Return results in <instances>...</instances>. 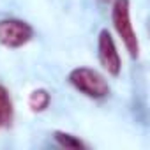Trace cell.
I'll return each instance as SVG.
<instances>
[{
    "mask_svg": "<svg viewBox=\"0 0 150 150\" xmlns=\"http://www.w3.org/2000/svg\"><path fill=\"white\" fill-rule=\"evenodd\" d=\"M69 83L80 90L81 94H85L87 97L92 99H101L106 97L110 94V87L106 83V80L94 69L88 67H76L69 72Z\"/></svg>",
    "mask_w": 150,
    "mask_h": 150,
    "instance_id": "cell-1",
    "label": "cell"
},
{
    "mask_svg": "<svg viewBox=\"0 0 150 150\" xmlns=\"http://www.w3.org/2000/svg\"><path fill=\"white\" fill-rule=\"evenodd\" d=\"M111 20H113V27H115L117 34L120 35V39L124 41L129 55L132 58H138L139 42H138V37H136V34L132 30V23H131L129 0H115L113 9H111Z\"/></svg>",
    "mask_w": 150,
    "mask_h": 150,
    "instance_id": "cell-2",
    "label": "cell"
},
{
    "mask_svg": "<svg viewBox=\"0 0 150 150\" xmlns=\"http://www.w3.org/2000/svg\"><path fill=\"white\" fill-rule=\"evenodd\" d=\"M32 39V27L21 20L0 21V42L7 48H20Z\"/></svg>",
    "mask_w": 150,
    "mask_h": 150,
    "instance_id": "cell-3",
    "label": "cell"
},
{
    "mask_svg": "<svg viewBox=\"0 0 150 150\" xmlns=\"http://www.w3.org/2000/svg\"><path fill=\"white\" fill-rule=\"evenodd\" d=\"M97 55H99L101 65L111 74V76H118V72L122 69V62H120V55L117 51L115 41H113V37L108 30H101V34H99Z\"/></svg>",
    "mask_w": 150,
    "mask_h": 150,
    "instance_id": "cell-4",
    "label": "cell"
},
{
    "mask_svg": "<svg viewBox=\"0 0 150 150\" xmlns=\"http://www.w3.org/2000/svg\"><path fill=\"white\" fill-rule=\"evenodd\" d=\"M13 122V103L4 87H0V129L9 127Z\"/></svg>",
    "mask_w": 150,
    "mask_h": 150,
    "instance_id": "cell-5",
    "label": "cell"
},
{
    "mask_svg": "<svg viewBox=\"0 0 150 150\" xmlns=\"http://www.w3.org/2000/svg\"><path fill=\"white\" fill-rule=\"evenodd\" d=\"M50 104V94L44 88H37L28 97V106L32 111H44Z\"/></svg>",
    "mask_w": 150,
    "mask_h": 150,
    "instance_id": "cell-6",
    "label": "cell"
},
{
    "mask_svg": "<svg viewBox=\"0 0 150 150\" xmlns=\"http://www.w3.org/2000/svg\"><path fill=\"white\" fill-rule=\"evenodd\" d=\"M55 139H57L62 146H65V148H85V145H83L78 138H74L72 134H67V132L57 131V132H55Z\"/></svg>",
    "mask_w": 150,
    "mask_h": 150,
    "instance_id": "cell-7",
    "label": "cell"
}]
</instances>
